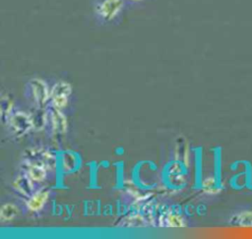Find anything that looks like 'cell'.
Returning <instances> with one entry per match:
<instances>
[{"label": "cell", "mask_w": 252, "mask_h": 239, "mask_svg": "<svg viewBox=\"0 0 252 239\" xmlns=\"http://www.w3.org/2000/svg\"><path fill=\"white\" fill-rule=\"evenodd\" d=\"M50 168L41 161L34 159H26L24 170L29 178L34 183H41L47 177V172Z\"/></svg>", "instance_id": "5b68a950"}, {"label": "cell", "mask_w": 252, "mask_h": 239, "mask_svg": "<svg viewBox=\"0 0 252 239\" xmlns=\"http://www.w3.org/2000/svg\"><path fill=\"white\" fill-rule=\"evenodd\" d=\"M72 93V87L65 81H58L50 90V102L52 107L62 110L68 104Z\"/></svg>", "instance_id": "3957f363"}, {"label": "cell", "mask_w": 252, "mask_h": 239, "mask_svg": "<svg viewBox=\"0 0 252 239\" xmlns=\"http://www.w3.org/2000/svg\"><path fill=\"white\" fill-rule=\"evenodd\" d=\"M28 95L36 107L43 108L50 100L48 85L41 78H33L27 84Z\"/></svg>", "instance_id": "7a4b0ae2"}, {"label": "cell", "mask_w": 252, "mask_h": 239, "mask_svg": "<svg viewBox=\"0 0 252 239\" xmlns=\"http://www.w3.org/2000/svg\"><path fill=\"white\" fill-rule=\"evenodd\" d=\"M48 198H49V191L47 190H38L32 193L27 201L28 209L32 212L40 211L43 209V207L46 205Z\"/></svg>", "instance_id": "8992f818"}, {"label": "cell", "mask_w": 252, "mask_h": 239, "mask_svg": "<svg viewBox=\"0 0 252 239\" xmlns=\"http://www.w3.org/2000/svg\"><path fill=\"white\" fill-rule=\"evenodd\" d=\"M228 223L235 226H252V209H240L233 212L228 218Z\"/></svg>", "instance_id": "ba28073f"}, {"label": "cell", "mask_w": 252, "mask_h": 239, "mask_svg": "<svg viewBox=\"0 0 252 239\" xmlns=\"http://www.w3.org/2000/svg\"><path fill=\"white\" fill-rule=\"evenodd\" d=\"M76 163H77V159L75 155L72 153H66L62 157V168L67 172L74 169V167L76 166Z\"/></svg>", "instance_id": "4fadbf2b"}, {"label": "cell", "mask_w": 252, "mask_h": 239, "mask_svg": "<svg viewBox=\"0 0 252 239\" xmlns=\"http://www.w3.org/2000/svg\"><path fill=\"white\" fill-rule=\"evenodd\" d=\"M14 108V102L13 99L10 98L8 95L6 96H2L1 99V113H2V117L3 119L5 118H9V116L11 115L12 111Z\"/></svg>", "instance_id": "7c38bea8"}, {"label": "cell", "mask_w": 252, "mask_h": 239, "mask_svg": "<svg viewBox=\"0 0 252 239\" xmlns=\"http://www.w3.org/2000/svg\"><path fill=\"white\" fill-rule=\"evenodd\" d=\"M164 225L171 228H182L185 226V219L176 212H169L164 215Z\"/></svg>", "instance_id": "8fae6325"}, {"label": "cell", "mask_w": 252, "mask_h": 239, "mask_svg": "<svg viewBox=\"0 0 252 239\" xmlns=\"http://www.w3.org/2000/svg\"><path fill=\"white\" fill-rule=\"evenodd\" d=\"M7 124L11 133L16 137L24 136L32 128L31 115L23 111H16L11 114L7 119Z\"/></svg>", "instance_id": "277c9868"}, {"label": "cell", "mask_w": 252, "mask_h": 239, "mask_svg": "<svg viewBox=\"0 0 252 239\" xmlns=\"http://www.w3.org/2000/svg\"><path fill=\"white\" fill-rule=\"evenodd\" d=\"M20 210L18 207L12 203H6L2 205L0 210V219L2 223L13 221L19 214Z\"/></svg>", "instance_id": "30bf717a"}, {"label": "cell", "mask_w": 252, "mask_h": 239, "mask_svg": "<svg viewBox=\"0 0 252 239\" xmlns=\"http://www.w3.org/2000/svg\"><path fill=\"white\" fill-rule=\"evenodd\" d=\"M50 121L53 133L59 136H62L67 131V120L65 115L61 112L60 109L52 107L50 111Z\"/></svg>", "instance_id": "52a82bcc"}, {"label": "cell", "mask_w": 252, "mask_h": 239, "mask_svg": "<svg viewBox=\"0 0 252 239\" xmlns=\"http://www.w3.org/2000/svg\"><path fill=\"white\" fill-rule=\"evenodd\" d=\"M128 8L125 0H94L92 13L98 25L110 26L118 23Z\"/></svg>", "instance_id": "6da1fadb"}, {"label": "cell", "mask_w": 252, "mask_h": 239, "mask_svg": "<svg viewBox=\"0 0 252 239\" xmlns=\"http://www.w3.org/2000/svg\"><path fill=\"white\" fill-rule=\"evenodd\" d=\"M128 7H137V6H140L142 4H144L147 0H125Z\"/></svg>", "instance_id": "5bb4252c"}, {"label": "cell", "mask_w": 252, "mask_h": 239, "mask_svg": "<svg viewBox=\"0 0 252 239\" xmlns=\"http://www.w3.org/2000/svg\"><path fill=\"white\" fill-rule=\"evenodd\" d=\"M33 183L34 182L32 181L29 178V176L25 173L16 177V179L13 182V187L21 195L29 198L33 192Z\"/></svg>", "instance_id": "9c48e42d"}]
</instances>
